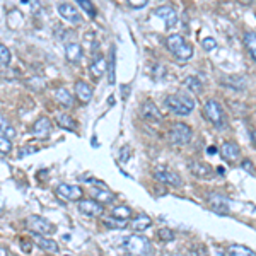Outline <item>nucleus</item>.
<instances>
[{
	"label": "nucleus",
	"mask_w": 256,
	"mask_h": 256,
	"mask_svg": "<svg viewBox=\"0 0 256 256\" xmlns=\"http://www.w3.org/2000/svg\"><path fill=\"white\" fill-rule=\"evenodd\" d=\"M113 217H116V219H123V220H128L131 215V209L127 205H120V207H115L113 209Z\"/></svg>",
	"instance_id": "obj_30"
},
{
	"label": "nucleus",
	"mask_w": 256,
	"mask_h": 256,
	"mask_svg": "<svg viewBox=\"0 0 256 256\" xmlns=\"http://www.w3.org/2000/svg\"><path fill=\"white\" fill-rule=\"evenodd\" d=\"M168 50L176 57V60L179 62H188L193 57V46L181 36V34H171L166 40Z\"/></svg>",
	"instance_id": "obj_1"
},
{
	"label": "nucleus",
	"mask_w": 256,
	"mask_h": 256,
	"mask_svg": "<svg viewBox=\"0 0 256 256\" xmlns=\"http://www.w3.org/2000/svg\"><path fill=\"white\" fill-rule=\"evenodd\" d=\"M77 3H79V7H82V9L89 14V17L96 16V7L92 5V2H89V0H77Z\"/></svg>",
	"instance_id": "obj_32"
},
{
	"label": "nucleus",
	"mask_w": 256,
	"mask_h": 256,
	"mask_svg": "<svg viewBox=\"0 0 256 256\" xmlns=\"http://www.w3.org/2000/svg\"><path fill=\"white\" fill-rule=\"evenodd\" d=\"M57 193L58 196L68 200V202H81L82 198V188L75 185H65V183H62V185L57 186Z\"/></svg>",
	"instance_id": "obj_10"
},
{
	"label": "nucleus",
	"mask_w": 256,
	"mask_h": 256,
	"mask_svg": "<svg viewBox=\"0 0 256 256\" xmlns=\"http://www.w3.org/2000/svg\"><path fill=\"white\" fill-rule=\"evenodd\" d=\"M241 168L244 169L246 172H250V174L256 176V169H255V164L250 161V159H243V162H241Z\"/></svg>",
	"instance_id": "obj_35"
},
{
	"label": "nucleus",
	"mask_w": 256,
	"mask_h": 256,
	"mask_svg": "<svg viewBox=\"0 0 256 256\" xmlns=\"http://www.w3.org/2000/svg\"><path fill=\"white\" fill-rule=\"evenodd\" d=\"M58 14H60L65 21H68V22H72V24H81L82 22L81 14H79V10L75 9L74 3H68V2L60 3V5H58Z\"/></svg>",
	"instance_id": "obj_11"
},
{
	"label": "nucleus",
	"mask_w": 256,
	"mask_h": 256,
	"mask_svg": "<svg viewBox=\"0 0 256 256\" xmlns=\"http://www.w3.org/2000/svg\"><path fill=\"white\" fill-rule=\"evenodd\" d=\"M123 248H125V251L130 256H150L152 253L150 241L145 236H138V234L125 237L123 239Z\"/></svg>",
	"instance_id": "obj_2"
},
{
	"label": "nucleus",
	"mask_w": 256,
	"mask_h": 256,
	"mask_svg": "<svg viewBox=\"0 0 256 256\" xmlns=\"http://www.w3.org/2000/svg\"><path fill=\"white\" fill-rule=\"evenodd\" d=\"M26 227L34 234H40V236H44V234H50L53 231V226L48 222L44 217L40 215H29L26 219Z\"/></svg>",
	"instance_id": "obj_7"
},
{
	"label": "nucleus",
	"mask_w": 256,
	"mask_h": 256,
	"mask_svg": "<svg viewBox=\"0 0 256 256\" xmlns=\"http://www.w3.org/2000/svg\"><path fill=\"white\" fill-rule=\"evenodd\" d=\"M130 147L128 145H125V147H122V150H120V161L122 162H125L127 159H128V154H130Z\"/></svg>",
	"instance_id": "obj_38"
},
{
	"label": "nucleus",
	"mask_w": 256,
	"mask_h": 256,
	"mask_svg": "<svg viewBox=\"0 0 256 256\" xmlns=\"http://www.w3.org/2000/svg\"><path fill=\"white\" fill-rule=\"evenodd\" d=\"M192 137H193V131H192V128L186 125V123L178 122V123H174V125L171 127V130H169V140H171L174 145L190 144Z\"/></svg>",
	"instance_id": "obj_5"
},
{
	"label": "nucleus",
	"mask_w": 256,
	"mask_h": 256,
	"mask_svg": "<svg viewBox=\"0 0 256 256\" xmlns=\"http://www.w3.org/2000/svg\"><path fill=\"white\" fill-rule=\"evenodd\" d=\"M215 152H217V149H215V147H209V154H210V155H213V154H215Z\"/></svg>",
	"instance_id": "obj_42"
},
{
	"label": "nucleus",
	"mask_w": 256,
	"mask_h": 256,
	"mask_svg": "<svg viewBox=\"0 0 256 256\" xmlns=\"http://www.w3.org/2000/svg\"><path fill=\"white\" fill-rule=\"evenodd\" d=\"M79 212L87 217H101L103 213H105V207L99 202H96L94 198L81 200V202H79Z\"/></svg>",
	"instance_id": "obj_8"
},
{
	"label": "nucleus",
	"mask_w": 256,
	"mask_h": 256,
	"mask_svg": "<svg viewBox=\"0 0 256 256\" xmlns=\"http://www.w3.org/2000/svg\"><path fill=\"white\" fill-rule=\"evenodd\" d=\"M227 253L229 256H256L255 251H251L250 248L243 246V244H233V246H229Z\"/></svg>",
	"instance_id": "obj_25"
},
{
	"label": "nucleus",
	"mask_w": 256,
	"mask_h": 256,
	"mask_svg": "<svg viewBox=\"0 0 256 256\" xmlns=\"http://www.w3.org/2000/svg\"><path fill=\"white\" fill-rule=\"evenodd\" d=\"M203 115L209 120L212 125H215L217 128H224L226 127V115H224V109L215 99H209L203 106Z\"/></svg>",
	"instance_id": "obj_4"
},
{
	"label": "nucleus",
	"mask_w": 256,
	"mask_h": 256,
	"mask_svg": "<svg viewBox=\"0 0 256 256\" xmlns=\"http://www.w3.org/2000/svg\"><path fill=\"white\" fill-rule=\"evenodd\" d=\"M2 256H5V250H2Z\"/></svg>",
	"instance_id": "obj_43"
},
{
	"label": "nucleus",
	"mask_w": 256,
	"mask_h": 256,
	"mask_svg": "<svg viewBox=\"0 0 256 256\" xmlns=\"http://www.w3.org/2000/svg\"><path fill=\"white\" fill-rule=\"evenodd\" d=\"M150 224H152L150 217L145 215V213H140V215H137L133 220H131V227H133L135 231H145V229H149V227H150Z\"/></svg>",
	"instance_id": "obj_24"
},
{
	"label": "nucleus",
	"mask_w": 256,
	"mask_h": 256,
	"mask_svg": "<svg viewBox=\"0 0 256 256\" xmlns=\"http://www.w3.org/2000/svg\"><path fill=\"white\" fill-rule=\"evenodd\" d=\"M10 150H12V144H10V138L0 137V152L5 155V154H9Z\"/></svg>",
	"instance_id": "obj_34"
},
{
	"label": "nucleus",
	"mask_w": 256,
	"mask_h": 256,
	"mask_svg": "<svg viewBox=\"0 0 256 256\" xmlns=\"http://www.w3.org/2000/svg\"><path fill=\"white\" fill-rule=\"evenodd\" d=\"M33 152H38V149L36 147H26V149H22V150H21L19 149V155H17V157H24V155H27V154H33Z\"/></svg>",
	"instance_id": "obj_39"
},
{
	"label": "nucleus",
	"mask_w": 256,
	"mask_h": 256,
	"mask_svg": "<svg viewBox=\"0 0 256 256\" xmlns=\"http://www.w3.org/2000/svg\"><path fill=\"white\" fill-rule=\"evenodd\" d=\"M108 81L109 84H115V46L109 48V62H108Z\"/></svg>",
	"instance_id": "obj_29"
},
{
	"label": "nucleus",
	"mask_w": 256,
	"mask_h": 256,
	"mask_svg": "<svg viewBox=\"0 0 256 256\" xmlns=\"http://www.w3.org/2000/svg\"><path fill=\"white\" fill-rule=\"evenodd\" d=\"M147 5V2H130V7H133V9H137V7H145Z\"/></svg>",
	"instance_id": "obj_40"
},
{
	"label": "nucleus",
	"mask_w": 256,
	"mask_h": 256,
	"mask_svg": "<svg viewBox=\"0 0 256 256\" xmlns=\"http://www.w3.org/2000/svg\"><path fill=\"white\" fill-rule=\"evenodd\" d=\"M92 198H94L96 202L101 203V205H105V203H111L113 200H115V193H111L105 185H103V186H99V188L92 190Z\"/></svg>",
	"instance_id": "obj_18"
},
{
	"label": "nucleus",
	"mask_w": 256,
	"mask_h": 256,
	"mask_svg": "<svg viewBox=\"0 0 256 256\" xmlns=\"http://www.w3.org/2000/svg\"><path fill=\"white\" fill-rule=\"evenodd\" d=\"M202 46H203V50H207V51H212L213 48L217 46V41L213 40V38H205V40L202 41Z\"/></svg>",
	"instance_id": "obj_36"
},
{
	"label": "nucleus",
	"mask_w": 256,
	"mask_h": 256,
	"mask_svg": "<svg viewBox=\"0 0 256 256\" xmlns=\"http://www.w3.org/2000/svg\"><path fill=\"white\" fill-rule=\"evenodd\" d=\"M65 57H67V60L72 62V64H79L82 58V46L77 41H68V43L65 44Z\"/></svg>",
	"instance_id": "obj_17"
},
{
	"label": "nucleus",
	"mask_w": 256,
	"mask_h": 256,
	"mask_svg": "<svg viewBox=\"0 0 256 256\" xmlns=\"http://www.w3.org/2000/svg\"><path fill=\"white\" fill-rule=\"evenodd\" d=\"M152 174H154V178L157 179V181L166 183V185H169V186H174V188L183 186L181 176H179L176 171H172V169L166 168V166H157V168L152 171Z\"/></svg>",
	"instance_id": "obj_6"
},
{
	"label": "nucleus",
	"mask_w": 256,
	"mask_h": 256,
	"mask_svg": "<svg viewBox=\"0 0 256 256\" xmlns=\"http://www.w3.org/2000/svg\"><path fill=\"white\" fill-rule=\"evenodd\" d=\"M33 241H34V244H36L38 248H41V250H44V251H50V253H58V251H60L57 241H53L51 237H48V236H40V234H34Z\"/></svg>",
	"instance_id": "obj_15"
},
{
	"label": "nucleus",
	"mask_w": 256,
	"mask_h": 256,
	"mask_svg": "<svg viewBox=\"0 0 256 256\" xmlns=\"http://www.w3.org/2000/svg\"><path fill=\"white\" fill-rule=\"evenodd\" d=\"M220 152H222V157L226 159L227 162H236L241 155L239 145H237L236 142H226V144L222 145V149H220Z\"/></svg>",
	"instance_id": "obj_16"
},
{
	"label": "nucleus",
	"mask_w": 256,
	"mask_h": 256,
	"mask_svg": "<svg viewBox=\"0 0 256 256\" xmlns=\"http://www.w3.org/2000/svg\"><path fill=\"white\" fill-rule=\"evenodd\" d=\"M209 205H210V210L219 213V215H227V213L231 212L229 200H227L224 195H220V193H212V195H210Z\"/></svg>",
	"instance_id": "obj_9"
},
{
	"label": "nucleus",
	"mask_w": 256,
	"mask_h": 256,
	"mask_svg": "<svg viewBox=\"0 0 256 256\" xmlns=\"http://www.w3.org/2000/svg\"><path fill=\"white\" fill-rule=\"evenodd\" d=\"M0 123H2V127H0V137H7V138H14L16 137V130H14L12 127L9 125V123L5 122V118H0Z\"/></svg>",
	"instance_id": "obj_31"
},
{
	"label": "nucleus",
	"mask_w": 256,
	"mask_h": 256,
	"mask_svg": "<svg viewBox=\"0 0 256 256\" xmlns=\"http://www.w3.org/2000/svg\"><path fill=\"white\" fill-rule=\"evenodd\" d=\"M0 55H2V57H0V62H2V67L7 68V67H9V64H10V51L7 50L5 44H2V46H0Z\"/></svg>",
	"instance_id": "obj_33"
},
{
	"label": "nucleus",
	"mask_w": 256,
	"mask_h": 256,
	"mask_svg": "<svg viewBox=\"0 0 256 256\" xmlns=\"http://www.w3.org/2000/svg\"><path fill=\"white\" fill-rule=\"evenodd\" d=\"M190 171L196 178H209L212 174V168L207 162H196V161L190 162Z\"/></svg>",
	"instance_id": "obj_19"
},
{
	"label": "nucleus",
	"mask_w": 256,
	"mask_h": 256,
	"mask_svg": "<svg viewBox=\"0 0 256 256\" xmlns=\"http://www.w3.org/2000/svg\"><path fill=\"white\" fill-rule=\"evenodd\" d=\"M251 140H253V145H255V149H256V130L251 131Z\"/></svg>",
	"instance_id": "obj_41"
},
{
	"label": "nucleus",
	"mask_w": 256,
	"mask_h": 256,
	"mask_svg": "<svg viewBox=\"0 0 256 256\" xmlns=\"http://www.w3.org/2000/svg\"><path fill=\"white\" fill-rule=\"evenodd\" d=\"M89 70H91V74L94 75L96 79L103 77V74H105V70H106L105 57H103V55H96L94 60H92L91 65H89Z\"/></svg>",
	"instance_id": "obj_21"
},
{
	"label": "nucleus",
	"mask_w": 256,
	"mask_h": 256,
	"mask_svg": "<svg viewBox=\"0 0 256 256\" xmlns=\"http://www.w3.org/2000/svg\"><path fill=\"white\" fill-rule=\"evenodd\" d=\"M57 123H58V127L60 128H65V130H68V131H75V128H77L75 120L72 118V116H68L67 113H58Z\"/></svg>",
	"instance_id": "obj_23"
},
{
	"label": "nucleus",
	"mask_w": 256,
	"mask_h": 256,
	"mask_svg": "<svg viewBox=\"0 0 256 256\" xmlns=\"http://www.w3.org/2000/svg\"><path fill=\"white\" fill-rule=\"evenodd\" d=\"M33 135L34 137H38V138H41V140H44V138L50 135V131H51V123H50V120L46 118V116H41V118H38L36 122H34V125H33Z\"/></svg>",
	"instance_id": "obj_13"
},
{
	"label": "nucleus",
	"mask_w": 256,
	"mask_h": 256,
	"mask_svg": "<svg viewBox=\"0 0 256 256\" xmlns=\"http://www.w3.org/2000/svg\"><path fill=\"white\" fill-rule=\"evenodd\" d=\"M75 94H77V98L81 99L82 103H89L92 99V89L89 87L87 82L79 81L75 82Z\"/></svg>",
	"instance_id": "obj_20"
},
{
	"label": "nucleus",
	"mask_w": 256,
	"mask_h": 256,
	"mask_svg": "<svg viewBox=\"0 0 256 256\" xmlns=\"http://www.w3.org/2000/svg\"><path fill=\"white\" fill-rule=\"evenodd\" d=\"M154 16L159 17V19L164 21L166 27H172L178 21V16H176V10L169 5H162V7H157L154 10Z\"/></svg>",
	"instance_id": "obj_12"
},
{
	"label": "nucleus",
	"mask_w": 256,
	"mask_h": 256,
	"mask_svg": "<svg viewBox=\"0 0 256 256\" xmlns=\"http://www.w3.org/2000/svg\"><path fill=\"white\" fill-rule=\"evenodd\" d=\"M166 106L171 109L172 113L176 115H181V116H186L195 109V101L188 96H183V94H172V96H168L166 98Z\"/></svg>",
	"instance_id": "obj_3"
},
{
	"label": "nucleus",
	"mask_w": 256,
	"mask_h": 256,
	"mask_svg": "<svg viewBox=\"0 0 256 256\" xmlns=\"http://www.w3.org/2000/svg\"><path fill=\"white\" fill-rule=\"evenodd\" d=\"M244 44H246L251 58L256 62V33L255 31H250V33L244 34Z\"/></svg>",
	"instance_id": "obj_26"
},
{
	"label": "nucleus",
	"mask_w": 256,
	"mask_h": 256,
	"mask_svg": "<svg viewBox=\"0 0 256 256\" xmlns=\"http://www.w3.org/2000/svg\"><path fill=\"white\" fill-rule=\"evenodd\" d=\"M106 227L109 229H125L128 226V220H123V219H116V217H108V219L103 220Z\"/></svg>",
	"instance_id": "obj_27"
},
{
	"label": "nucleus",
	"mask_w": 256,
	"mask_h": 256,
	"mask_svg": "<svg viewBox=\"0 0 256 256\" xmlns=\"http://www.w3.org/2000/svg\"><path fill=\"white\" fill-rule=\"evenodd\" d=\"M140 113H142V118L147 120V122H161V118H162L157 106H155L150 99H147V101L142 105Z\"/></svg>",
	"instance_id": "obj_14"
},
{
	"label": "nucleus",
	"mask_w": 256,
	"mask_h": 256,
	"mask_svg": "<svg viewBox=\"0 0 256 256\" xmlns=\"http://www.w3.org/2000/svg\"><path fill=\"white\" fill-rule=\"evenodd\" d=\"M183 84H185L192 92H195V94H200V92L203 91L202 82H200V79H196V77H186Z\"/></svg>",
	"instance_id": "obj_28"
},
{
	"label": "nucleus",
	"mask_w": 256,
	"mask_h": 256,
	"mask_svg": "<svg viewBox=\"0 0 256 256\" xmlns=\"http://www.w3.org/2000/svg\"><path fill=\"white\" fill-rule=\"evenodd\" d=\"M159 237H161L162 241H172L174 239V234H172V231L171 229H161L159 231Z\"/></svg>",
	"instance_id": "obj_37"
},
{
	"label": "nucleus",
	"mask_w": 256,
	"mask_h": 256,
	"mask_svg": "<svg viewBox=\"0 0 256 256\" xmlns=\"http://www.w3.org/2000/svg\"><path fill=\"white\" fill-rule=\"evenodd\" d=\"M55 99H57V103H60L62 106H65V108H70V106L74 105V98H72L70 92L65 87H58L57 91H55Z\"/></svg>",
	"instance_id": "obj_22"
}]
</instances>
